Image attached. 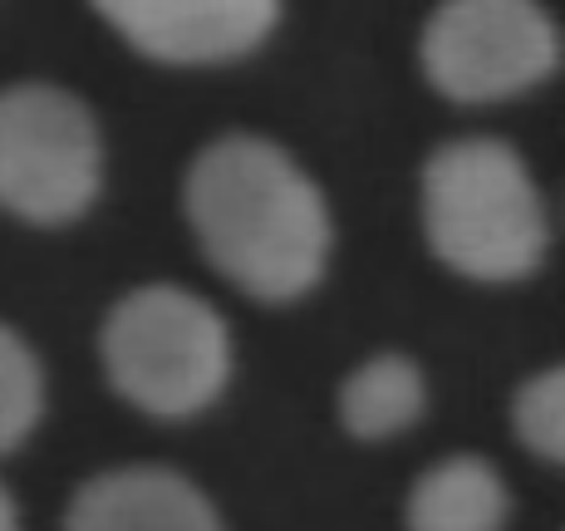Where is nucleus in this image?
I'll list each match as a JSON object with an SVG mask.
<instances>
[{
  "mask_svg": "<svg viewBox=\"0 0 565 531\" xmlns=\"http://www.w3.org/2000/svg\"><path fill=\"white\" fill-rule=\"evenodd\" d=\"M202 256L260 306H290L330 266V202L286 148L256 134H222L182 182Z\"/></svg>",
  "mask_w": 565,
  "mask_h": 531,
  "instance_id": "f257e3e1",
  "label": "nucleus"
},
{
  "mask_svg": "<svg viewBox=\"0 0 565 531\" xmlns=\"http://www.w3.org/2000/svg\"><path fill=\"white\" fill-rule=\"evenodd\" d=\"M423 232L467 280H521L546 262L551 222L526 158L502 138H448L423 162Z\"/></svg>",
  "mask_w": 565,
  "mask_h": 531,
  "instance_id": "f03ea898",
  "label": "nucleus"
},
{
  "mask_svg": "<svg viewBox=\"0 0 565 531\" xmlns=\"http://www.w3.org/2000/svg\"><path fill=\"white\" fill-rule=\"evenodd\" d=\"M99 360L118 399L162 424H182L222 399L232 379V334L198 290L138 286L104 316Z\"/></svg>",
  "mask_w": 565,
  "mask_h": 531,
  "instance_id": "7ed1b4c3",
  "label": "nucleus"
},
{
  "mask_svg": "<svg viewBox=\"0 0 565 531\" xmlns=\"http://www.w3.org/2000/svg\"><path fill=\"white\" fill-rule=\"evenodd\" d=\"M104 188V138L79 94L60 84L0 89V212L70 226Z\"/></svg>",
  "mask_w": 565,
  "mask_h": 531,
  "instance_id": "20e7f679",
  "label": "nucleus"
},
{
  "mask_svg": "<svg viewBox=\"0 0 565 531\" xmlns=\"http://www.w3.org/2000/svg\"><path fill=\"white\" fill-rule=\"evenodd\" d=\"M418 60L443 99L502 104L556 74L561 35L541 0H438Z\"/></svg>",
  "mask_w": 565,
  "mask_h": 531,
  "instance_id": "39448f33",
  "label": "nucleus"
},
{
  "mask_svg": "<svg viewBox=\"0 0 565 531\" xmlns=\"http://www.w3.org/2000/svg\"><path fill=\"white\" fill-rule=\"evenodd\" d=\"M124 45L158 64H232L280 25V0H89Z\"/></svg>",
  "mask_w": 565,
  "mask_h": 531,
  "instance_id": "423d86ee",
  "label": "nucleus"
},
{
  "mask_svg": "<svg viewBox=\"0 0 565 531\" xmlns=\"http://www.w3.org/2000/svg\"><path fill=\"white\" fill-rule=\"evenodd\" d=\"M64 531H226L198 482L172 468H114L70 497Z\"/></svg>",
  "mask_w": 565,
  "mask_h": 531,
  "instance_id": "0eeeda50",
  "label": "nucleus"
},
{
  "mask_svg": "<svg viewBox=\"0 0 565 531\" xmlns=\"http://www.w3.org/2000/svg\"><path fill=\"white\" fill-rule=\"evenodd\" d=\"M512 497L502 472L477 453H452L433 463L408 487L404 527L408 531H507Z\"/></svg>",
  "mask_w": 565,
  "mask_h": 531,
  "instance_id": "6e6552de",
  "label": "nucleus"
},
{
  "mask_svg": "<svg viewBox=\"0 0 565 531\" xmlns=\"http://www.w3.org/2000/svg\"><path fill=\"white\" fill-rule=\"evenodd\" d=\"M428 408V384L408 354H374L340 384V424L360 443H384L413 428Z\"/></svg>",
  "mask_w": 565,
  "mask_h": 531,
  "instance_id": "1a4fd4ad",
  "label": "nucleus"
},
{
  "mask_svg": "<svg viewBox=\"0 0 565 531\" xmlns=\"http://www.w3.org/2000/svg\"><path fill=\"white\" fill-rule=\"evenodd\" d=\"M45 414V370L20 330L0 325V453L20 448Z\"/></svg>",
  "mask_w": 565,
  "mask_h": 531,
  "instance_id": "9d476101",
  "label": "nucleus"
},
{
  "mask_svg": "<svg viewBox=\"0 0 565 531\" xmlns=\"http://www.w3.org/2000/svg\"><path fill=\"white\" fill-rule=\"evenodd\" d=\"M512 433L526 453H536L541 463H565V370L531 374L512 399Z\"/></svg>",
  "mask_w": 565,
  "mask_h": 531,
  "instance_id": "9b49d317",
  "label": "nucleus"
},
{
  "mask_svg": "<svg viewBox=\"0 0 565 531\" xmlns=\"http://www.w3.org/2000/svg\"><path fill=\"white\" fill-rule=\"evenodd\" d=\"M0 531H20V507L6 482H0Z\"/></svg>",
  "mask_w": 565,
  "mask_h": 531,
  "instance_id": "f8f14e48",
  "label": "nucleus"
}]
</instances>
